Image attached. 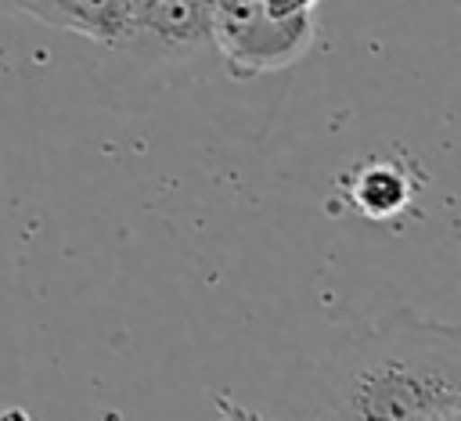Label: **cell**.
<instances>
[{"label":"cell","instance_id":"obj_1","mask_svg":"<svg viewBox=\"0 0 461 421\" xmlns=\"http://www.w3.org/2000/svg\"><path fill=\"white\" fill-rule=\"evenodd\" d=\"M461 414V331L389 309L339 338L295 385L292 421H443Z\"/></svg>","mask_w":461,"mask_h":421},{"label":"cell","instance_id":"obj_2","mask_svg":"<svg viewBox=\"0 0 461 421\" xmlns=\"http://www.w3.org/2000/svg\"><path fill=\"white\" fill-rule=\"evenodd\" d=\"M310 0H212V43L238 79L277 72L313 43Z\"/></svg>","mask_w":461,"mask_h":421},{"label":"cell","instance_id":"obj_3","mask_svg":"<svg viewBox=\"0 0 461 421\" xmlns=\"http://www.w3.org/2000/svg\"><path fill=\"white\" fill-rule=\"evenodd\" d=\"M202 43H212V0H137V32L130 47L176 58Z\"/></svg>","mask_w":461,"mask_h":421},{"label":"cell","instance_id":"obj_4","mask_svg":"<svg viewBox=\"0 0 461 421\" xmlns=\"http://www.w3.org/2000/svg\"><path fill=\"white\" fill-rule=\"evenodd\" d=\"M342 194L353 212H360L367 219H389L411 202L414 187H411L403 162L367 158V162L353 166L349 173H342Z\"/></svg>","mask_w":461,"mask_h":421},{"label":"cell","instance_id":"obj_5","mask_svg":"<svg viewBox=\"0 0 461 421\" xmlns=\"http://www.w3.org/2000/svg\"><path fill=\"white\" fill-rule=\"evenodd\" d=\"M216 399H220V403H223V407H227V410L234 414V421H267L263 414H256V410H249V407H241V403H234L230 396H216Z\"/></svg>","mask_w":461,"mask_h":421},{"label":"cell","instance_id":"obj_6","mask_svg":"<svg viewBox=\"0 0 461 421\" xmlns=\"http://www.w3.org/2000/svg\"><path fill=\"white\" fill-rule=\"evenodd\" d=\"M18 7H22V0H0V11H11V14H18Z\"/></svg>","mask_w":461,"mask_h":421},{"label":"cell","instance_id":"obj_7","mask_svg":"<svg viewBox=\"0 0 461 421\" xmlns=\"http://www.w3.org/2000/svg\"><path fill=\"white\" fill-rule=\"evenodd\" d=\"M443 421H461V414H457V417H443Z\"/></svg>","mask_w":461,"mask_h":421}]
</instances>
